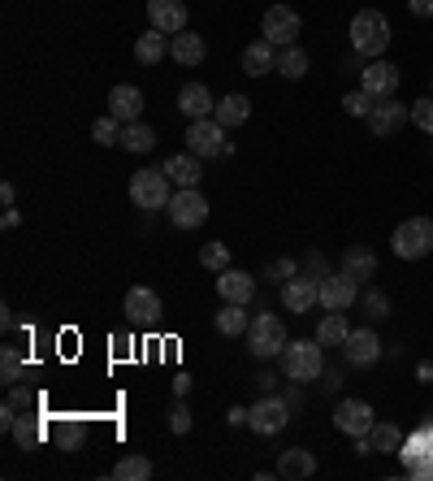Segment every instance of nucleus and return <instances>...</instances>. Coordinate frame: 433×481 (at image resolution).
Instances as JSON below:
<instances>
[{
  "mask_svg": "<svg viewBox=\"0 0 433 481\" xmlns=\"http://www.w3.org/2000/svg\"><path fill=\"white\" fill-rule=\"evenodd\" d=\"M351 48L360 52V57H368V61H377L385 48H390V22H385V14H377V9H360V14L351 17Z\"/></svg>",
  "mask_w": 433,
  "mask_h": 481,
  "instance_id": "1",
  "label": "nucleus"
},
{
  "mask_svg": "<svg viewBox=\"0 0 433 481\" xmlns=\"http://www.w3.org/2000/svg\"><path fill=\"white\" fill-rule=\"evenodd\" d=\"M282 369L290 382H312V378H321V369H325V347H321L317 338L308 343V338H300V343H286L282 347Z\"/></svg>",
  "mask_w": 433,
  "mask_h": 481,
  "instance_id": "2",
  "label": "nucleus"
},
{
  "mask_svg": "<svg viewBox=\"0 0 433 481\" xmlns=\"http://www.w3.org/2000/svg\"><path fill=\"white\" fill-rule=\"evenodd\" d=\"M390 243H395L399 261H425L433 251V221L429 217H407L403 226H395Z\"/></svg>",
  "mask_w": 433,
  "mask_h": 481,
  "instance_id": "3",
  "label": "nucleus"
},
{
  "mask_svg": "<svg viewBox=\"0 0 433 481\" xmlns=\"http://www.w3.org/2000/svg\"><path fill=\"white\" fill-rule=\"evenodd\" d=\"M169 221L178 226V230H195L208 221V199L200 196V187H178L174 196H169Z\"/></svg>",
  "mask_w": 433,
  "mask_h": 481,
  "instance_id": "4",
  "label": "nucleus"
},
{
  "mask_svg": "<svg viewBox=\"0 0 433 481\" xmlns=\"http://www.w3.org/2000/svg\"><path fill=\"white\" fill-rule=\"evenodd\" d=\"M169 174H165V166L161 169H139L131 178V199L139 204V208H169Z\"/></svg>",
  "mask_w": 433,
  "mask_h": 481,
  "instance_id": "5",
  "label": "nucleus"
},
{
  "mask_svg": "<svg viewBox=\"0 0 433 481\" xmlns=\"http://www.w3.org/2000/svg\"><path fill=\"white\" fill-rule=\"evenodd\" d=\"M248 347L260 356V360H269V356H282L286 347V326L278 321L273 313H260V316H251V326H248Z\"/></svg>",
  "mask_w": 433,
  "mask_h": 481,
  "instance_id": "6",
  "label": "nucleus"
},
{
  "mask_svg": "<svg viewBox=\"0 0 433 481\" xmlns=\"http://www.w3.org/2000/svg\"><path fill=\"white\" fill-rule=\"evenodd\" d=\"M226 126L216 122V117H195L191 126H186V152H195L200 161H208V156H221L226 152Z\"/></svg>",
  "mask_w": 433,
  "mask_h": 481,
  "instance_id": "7",
  "label": "nucleus"
},
{
  "mask_svg": "<svg viewBox=\"0 0 433 481\" xmlns=\"http://www.w3.org/2000/svg\"><path fill=\"white\" fill-rule=\"evenodd\" d=\"M248 425H251L256 433L273 438V433H282L286 425H290V408H286L282 399H278L273 390H269L265 399H256V403L248 408Z\"/></svg>",
  "mask_w": 433,
  "mask_h": 481,
  "instance_id": "8",
  "label": "nucleus"
},
{
  "mask_svg": "<svg viewBox=\"0 0 433 481\" xmlns=\"http://www.w3.org/2000/svg\"><path fill=\"white\" fill-rule=\"evenodd\" d=\"M355 299H360V283H355L351 273L338 269V273H325V278H321V308H325V313H347Z\"/></svg>",
  "mask_w": 433,
  "mask_h": 481,
  "instance_id": "9",
  "label": "nucleus"
},
{
  "mask_svg": "<svg viewBox=\"0 0 433 481\" xmlns=\"http://www.w3.org/2000/svg\"><path fill=\"white\" fill-rule=\"evenodd\" d=\"M300 14L290 9V5H269L265 14V39L273 44V48H290L295 39H300Z\"/></svg>",
  "mask_w": 433,
  "mask_h": 481,
  "instance_id": "10",
  "label": "nucleus"
},
{
  "mask_svg": "<svg viewBox=\"0 0 433 481\" xmlns=\"http://www.w3.org/2000/svg\"><path fill=\"white\" fill-rule=\"evenodd\" d=\"M407 104H399V100H377L373 104V113H368V131H373V139H390V134H399V126L407 122Z\"/></svg>",
  "mask_w": 433,
  "mask_h": 481,
  "instance_id": "11",
  "label": "nucleus"
},
{
  "mask_svg": "<svg viewBox=\"0 0 433 481\" xmlns=\"http://www.w3.org/2000/svg\"><path fill=\"white\" fill-rule=\"evenodd\" d=\"M360 87H364L373 100H385L395 96V87H399V66H390V61H368L364 69H360Z\"/></svg>",
  "mask_w": 433,
  "mask_h": 481,
  "instance_id": "12",
  "label": "nucleus"
},
{
  "mask_svg": "<svg viewBox=\"0 0 433 481\" xmlns=\"http://www.w3.org/2000/svg\"><path fill=\"white\" fill-rule=\"evenodd\" d=\"M282 304L286 313H312L321 304V283L317 278H290V283H282Z\"/></svg>",
  "mask_w": 433,
  "mask_h": 481,
  "instance_id": "13",
  "label": "nucleus"
},
{
  "mask_svg": "<svg viewBox=\"0 0 433 481\" xmlns=\"http://www.w3.org/2000/svg\"><path fill=\"white\" fill-rule=\"evenodd\" d=\"M333 425L351 438H360V433L373 430V408H368L364 399H343L338 403V412H333Z\"/></svg>",
  "mask_w": 433,
  "mask_h": 481,
  "instance_id": "14",
  "label": "nucleus"
},
{
  "mask_svg": "<svg viewBox=\"0 0 433 481\" xmlns=\"http://www.w3.org/2000/svg\"><path fill=\"white\" fill-rule=\"evenodd\" d=\"M216 295L226 304H251L256 299V278L243 273V269H221L216 273Z\"/></svg>",
  "mask_w": 433,
  "mask_h": 481,
  "instance_id": "15",
  "label": "nucleus"
},
{
  "mask_svg": "<svg viewBox=\"0 0 433 481\" xmlns=\"http://www.w3.org/2000/svg\"><path fill=\"white\" fill-rule=\"evenodd\" d=\"M126 316H131L134 326H156L161 295H156L152 286H131V291H126Z\"/></svg>",
  "mask_w": 433,
  "mask_h": 481,
  "instance_id": "16",
  "label": "nucleus"
},
{
  "mask_svg": "<svg viewBox=\"0 0 433 481\" xmlns=\"http://www.w3.org/2000/svg\"><path fill=\"white\" fill-rule=\"evenodd\" d=\"M148 22L165 35L186 31V5L183 0H148Z\"/></svg>",
  "mask_w": 433,
  "mask_h": 481,
  "instance_id": "17",
  "label": "nucleus"
},
{
  "mask_svg": "<svg viewBox=\"0 0 433 481\" xmlns=\"http://www.w3.org/2000/svg\"><path fill=\"white\" fill-rule=\"evenodd\" d=\"M109 113L126 126V122H139V113H143V91L131 83H117L113 91H109Z\"/></svg>",
  "mask_w": 433,
  "mask_h": 481,
  "instance_id": "18",
  "label": "nucleus"
},
{
  "mask_svg": "<svg viewBox=\"0 0 433 481\" xmlns=\"http://www.w3.org/2000/svg\"><path fill=\"white\" fill-rule=\"evenodd\" d=\"M343 356H347L351 365H373L382 356V338L373 330H351L347 343H343Z\"/></svg>",
  "mask_w": 433,
  "mask_h": 481,
  "instance_id": "19",
  "label": "nucleus"
},
{
  "mask_svg": "<svg viewBox=\"0 0 433 481\" xmlns=\"http://www.w3.org/2000/svg\"><path fill=\"white\" fill-rule=\"evenodd\" d=\"M317 473V455L308 447H290V451H282V460H278V477H286V481H308Z\"/></svg>",
  "mask_w": 433,
  "mask_h": 481,
  "instance_id": "20",
  "label": "nucleus"
},
{
  "mask_svg": "<svg viewBox=\"0 0 433 481\" xmlns=\"http://www.w3.org/2000/svg\"><path fill=\"white\" fill-rule=\"evenodd\" d=\"M169 57H174L178 66H200L204 57H208V44H204V35H195V31H178L169 39Z\"/></svg>",
  "mask_w": 433,
  "mask_h": 481,
  "instance_id": "21",
  "label": "nucleus"
},
{
  "mask_svg": "<svg viewBox=\"0 0 433 481\" xmlns=\"http://www.w3.org/2000/svg\"><path fill=\"white\" fill-rule=\"evenodd\" d=\"M178 109L195 122V117H213L216 100H213V91H208L204 83H183V91H178Z\"/></svg>",
  "mask_w": 433,
  "mask_h": 481,
  "instance_id": "22",
  "label": "nucleus"
},
{
  "mask_svg": "<svg viewBox=\"0 0 433 481\" xmlns=\"http://www.w3.org/2000/svg\"><path fill=\"white\" fill-rule=\"evenodd\" d=\"M269 69H278V48H273L269 39L248 44V48H243V74H248V79H260Z\"/></svg>",
  "mask_w": 433,
  "mask_h": 481,
  "instance_id": "23",
  "label": "nucleus"
},
{
  "mask_svg": "<svg viewBox=\"0 0 433 481\" xmlns=\"http://www.w3.org/2000/svg\"><path fill=\"white\" fill-rule=\"evenodd\" d=\"M165 174H169V183H178V187H200V178H204L200 156L195 152H178V156L165 161Z\"/></svg>",
  "mask_w": 433,
  "mask_h": 481,
  "instance_id": "24",
  "label": "nucleus"
},
{
  "mask_svg": "<svg viewBox=\"0 0 433 481\" xmlns=\"http://www.w3.org/2000/svg\"><path fill=\"white\" fill-rule=\"evenodd\" d=\"M343 273H351V278H355L360 286L373 283V273H377V256H373L368 248H360V243H355V248L343 251Z\"/></svg>",
  "mask_w": 433,
  "mask_h": 481,
  "instance_id": "25",
  "label": "nucleus"
},
{
  "mask_svg": "<svg viewBox=\"0 0 433 481\" xmlns=\"http://www.w3.org/2000/svg\"><path fill=\"white\" fill-rule=\"evenodd\" d=\"M213 117L226 126V131H234V126H243L251 117V100L248 96H238V91H230L226 100H216V109H213Z\"/></svg>",
  "mask_w": 433,
  "mask_h": 481,
  "instance_id": "26",
  "label": "nucleus"
},
{
  "mask_svg": "<svg viewBox=\"0 0 433 481\" xmlns=\"http://www.w3.org/2000/svg\"><path fill=\"white\" fill-rule=\"evenodd\" d=\"M48 438H52V443H57L61 451H79V447H83V438H87V425L79 421V416H61V421L52 425Z\"/></svg>",
  "mask_w": 433,
  "mask_h": 481,
  "instance_id": "27",
  "label": "nucleus"
},
{
  "mask_svg": "<svg viewBox=\"0 0 433 481\" xmlns=\"http://www.w3.org/2000/svg\"><path fill=\"white\" fill-rule=\"evenodd\" d=\"M134 61H139V66H161V61H165V31L152 27L148 35H139V39H134Z\"/></svg>",
  "mask_w": 433,
  "mask_h": 481,
  "instance_id": "28",
  "label": "nucleus"
},
{
  "mask_svg": "<svg viewBox=\"0 0 433 481\" xmlns=\"http://www.w3.org/2000/svg\"><path fill=\"white\" fill-rule=\"evenodd\" d=\"M117 144H121L126 152H139V156H143V152L156 148V131H152L148 122H126V126H121V139H117Z\"/></svg>",
  "mask_w": 433,
  "mask_h": 481,
  "instance_id": "29",
  "label": "nucleus"
},
{
  "mask_svg": "<svg viewBox=\"0 0 433 481\" xmlns=\"http://www.w3.org/2000/svg\"><path fill=\"white\" fill-rule=\"evenodd\" d=\"M368 447L377 451V455H395V451H403V430L390 425V421H382V425L368 430Z\"/></svg>",
  "mask_w": 433,
  "mask_h": 481,
  "instance_id": "30",
  "label": "nucleus"
},
{
  "mask_svg": "<svg viewBox=\"0 0 433 481\" xmlns=\"http://www.w3.org/2000/svg\"><path fill=\"white\" fill-rule=\"evenodd\" d=\"M347 334H351L347 316H343V313H325V321L317 326V343H321V347H343V343H347Z\"/></svg>",
  "mask_w": 433,
  "mask_h": 481,
  "instance_id": "31",
  "label": "nucleus"
},
{
  "mask_svg": "<svg viewBox=\"0 0 433 481\" xmlns=\"http://www.w3.org/2000/svg\"><path fill=\"white\" fill-rule=\"evenodd\" d=\"M251 316L243 313V304H226L221 313H216V334H226V338H238V334H248Z\"/></svg>",
  "mask_w": 433,
  "mask_h": 481,
  "instance_id": "32",
  "label": "nucleus"
},
{
  "mask_svg": "<svg viewBox=\"0 0 433 481\" xmlns=\"http://www.w3.org/2000/svg\"><path fill=\"white\" fill-rule=\"evenodd\" d=\"M278 74H282V79H303V74H308V52H303L300 44L282 48L278 52Z\"/></svg>",
  "mask_w": 433,
  "mask_h": 481,
  "instance_id": "33",
  "label": "nucleus"
},
{
  "mask_svg": "<svg viewBox=\"0 0 433 481\" xmlns=\"http://www.w3.org/2000/svg\"><path fill=\"white\" fill-rule=\"evenodd\" d=\"M113 477L117 481H148L152 477V460L148 455H126V460H117Z\"/></svg>",
  "mask_w": 433,
  "mask_h": 481,
  "instance_id": "34",
  "label": "nucleus"
},
{
  "mask_svg": "<svg viewBox=\"0 0 433 481\" xmlns=\"http://www.w3.org/2000/svg\"><path fill=\"white\" fill-rule=\"evenodd\" d=\"M14 438L22 443V447H39L48 433H44V425H39V416H17V421H14Z\"/></svg>",
  "mask_w": 433,
  "mask_h": 481,
  "instance_id": "35",
  "label": "nucleus"
},
{
  "mask_svg": "<svg viewBox=\"0 0 433 481\" xmlns=\"http://www.w3.org/2000/svg\"><path fill=\"white\" fill-rule=\"evenodd\" d=\"M91 139H96V144H100V148H113L117 139H121V122H117L113 113L96 117V122H91Z\"/></svg>",
  "mask_w": 433,
  "mask_h": 481,
  "instance_id": "36",
  "label": "nucleus"
},
{
  "mask_svg": "<svg viewBox=\"0 0 433 481\" xmlns=\"http://www.w3.org/2000/svg\"><path fill=\"white\" fill-rule=\"evenodd\" d=\"M200 265L213 269V273L230 269V248H226V243H204V248H200Z\"/></svg>",
  "mask_w": 433,
  "mask_h": 481,
  "instance_id": "37",
  "label": "nucleus"
},
{
  "mask_svg": "<svg viewBox=\"0 0 433 481\" xmlns=\"http://www.w3.org/2000/svg\"><path fill=\"white\" fill-rule=\"evenodd\" d=\"M22 369H26V360H22V351L17 347H0V378L14 386L17 378H22Z\"/></svg>",
  "mask_w": 433,
  "mask_h": 481,
  "instance_id": "38",
  "label": "nucleus"
},
{
  "mask_svg": "<svg viewBox=\"0 0 433 481\" xmlns=\"http://www.w3.org/2000/svg\"><path fill=\"white\" fill-rule=\"evenodd\" d=\"M360 304H364V313L373 316V321L390 316V295H385V291H377V286H373V291H364V295H360Z\"/></svg>",
  "mask_w": 433,
  "mask_h": 481,
  "instance_id": "39",
  "label": "nucleus"
},
{
  "mask_svg": "<svg viewBox=\"0 0 433 481\" xmlns=\"http://www.w3.org/2000/svg\"><path fill=\"white\" fill-rule=\"evenodd\" d=\"M373 104H377V100L368 96L364 87H360V91H347V96H343V109H347L351 117H368V113H373Z\"/></svg>",
  "mask_w": 433,
  "mask_h": 481,
  "instance_id": "40",
  "label": "nucleus"
},
{
  "mask_svg": "<svg viewBox=\"0 0 433 481\" xmlns=\"http://www.w3.org/2000/svg\"><path fill=\"white\" fill-rule=\"evenodd\" d=\"M412 126L425 131V134H433V96H425V100L412 104Z\"/></svg>",
  "mask_w": 433,
  "mask_h": 481,
  "instance_id": "41",
  "label": "nucleus"
},
{
  "mask_svg": "<svg viewBox=\"0 0 433 481\" xmlns=\"http://www.w3.org/2000/svg\"><path fill=\"white\" fill-rule=\"evenodd\" d=\"M169 430L174 433L191 430V408H186V403H174V408H169Z\"/></svg>",
  "mask_w": 433,
  "mask_h": 481,
  "instance_id": "42",
  "label": "nucleus"
},
{
  "mask_svg": "<svg viewBox=\"0 0 433 481\" xmlns=\"http://www.w3.org/2000/svg\"><path fill=\"white\" fill-rule=\"evenodd\" d=\"M269 278H273V283H290V278H295V261H290V256L273 261V265H269Z\"/></svg>",
  "mask_w": 433,
  "mask_h": 481,
  "instance_id": "43",
  "label": "nucleus"
},
{
  "mask_svg": "<svg viewBox=\"0 0 433 481\" xmlns=\"http://www.w3.org/2000/svg\"><path fill=\"white\" fill-rule=\"evenodd\" d=\"M9 403H14L17 412H26V408H35V395H31V390H14V395H9Z\"/></svg>",
  "mask_w": 433,
  "mask_h": 481,
  "instance_id": "44",
  "label": "nucleus"
},
{
  "mask_svg": "<svg viewBox=\"0 0 433 481\" xmlns=\"http://www.w3.org/2000/svg\"><path fill=\"white\" fill-rule=\"evenodd\" d=\"M407 9L417 17H433V0H407Z\"/></svg>",
  "mask_w": 433,
  "mask_h": 481,
  "instance_id": "45",
  "label": "nucleus"
},
{
  "mask_svg": "<svg viewBox=\"0 0 433 481\" xmlns=\"http://www.w3.org/2000/svg\"><path fill=\"white\" fill-rule=\"evenodd\" d=\"M17 221H22V217H17V208H5V217H0V226H5V230H17Z\"/></svg>",
  "mask_w": 433,
  "mask_h": 481,
  "instance_id": "46",
  "label": "nucleus"
},
{
  "mask_svg": "<svg viewBox=\"0 0 433 481\" xmlns=\"http://www.w3.org/2000/svg\"><path fill=\"white\" fill-rule=\"evenodd\" d=\"M186 390H191V378H186V373H178V378H174V395H186Z\"/></svg>",
  "mask_w": 433,
  "mask_h": 481,
  "instance_id": "47",
  "label": "nucleus"
},
{
  "mask_svg": "<svg viewBox=\"0 0 433 481\" xmlns=\"http://www.w3.org/2000/svg\"><path fill=\"white\" fill-rule=\"evenodd\" d=\"M0 204H5V208H14V183L0 187Z\"/></svg>",
  "mask_w": 433,
  "mask_h": 481,
  "instance_id": "48",
  "label": "nucleus"
},
{
  "mask_svg": "<svg viewBox=\"0 0 433 481\" xmlns=\"http://www.w3.org/2000/svg\"><path fill=\"white\" fill-rule=\"evenodd\" d=\"M230 425H248V408H230Z\"/></svg>",
  "mask_w": 433,
  "mask_h": 481,
  "instance_id": "49",
  "label": "nucleus"
}]
</instances>
